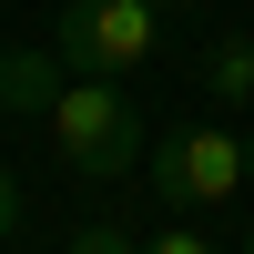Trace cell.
<instances>
[{"label":"cell","instance_id":"7c38bea8","mask_svg":"<svg viewBox=\"0 0 254 254\" xmlns=\"http://www.w3.org/2000/svg\"><path fill=\"white\" fill-rule=\"evenodd\" d=\"M0 122H10V112H0Z\"/></svg>","mask_w":254,"mask_h":254},{"label":"cell","instance_id":"8fae6325","mask_svg":"<svg viewBox=\"0 0 254 254\" xmlns=\"http://www.w3.org/2000/svg\"><path fill=\"white\" fill-rule=\"evenodd\" d=\"M244 254H254V224H244Z\"/></svg>","mask_w":254,"mask_h":254},{"label":"cell","instance_id":"9c48e42d","mask_svg":"<svg viewBox=\"0 0 254 254\" xmlns=\"http://www.w3.org/2000/svg\"><path fill=\"white\" fill-rule=\"evenodd\" d=\"M244 183H254V132H244Z\"/></svg>","mask_w":254,"mask_h":254},{"label":"cell","instance_id":"277c9868","mask_svg":"<svg viewBox=\"0 0 254 254\" xmlns=\"http://www.w3.org/2000/svg\"><path fill=\"white\" fill-rule=\"evenodd\" d=\"M61 81H71V61L61 51H41V41H10V51H0V112L10 122H51V102H61Z\"/></svg>","mask_w":254,"mask_h":254},{"label":"cell","instance_id":"5b68a950","mask_svg":"<svg viewBox=\"0 0 254 254\" xmlns=\"http://www.w3.org/2000/svg\"><path fill=\"white\" fill-rule=\"evenodd\" d=\"M193 71H203V92H214L224 112H254V31H214Z\"/></svg>","mask_w":254,"mask_h":254},{"label":"cell","instance_id":"7a4b0ae2","mask_svg":"<svg viewBox=\"0 0 254 254\" xmlns=\"http://www.w3.org/2000/svg\"><path fill=\"white\" fill-rule=\"evenodd\" d=\"M51 51L71 61V71L122 81V71H142V61L163 51V0H61Z\"/></svg>","mask_w":254,"mask_h":254},{"label":"cell","instance_id":"30bf717a","mask_svg":"<svg viewBox=\"0 0 254 254\" xmlns=\"http://www.w3.org/2000/svg\"><path fill=\"white\" fill-rule=\"evenodd\" d=\"M163 10H193V0H163Z\"/></svg>","mask_w":254,"mask_h":254},{"label":"cell","instance_id":"8992f818","mask_svg":"<svg viewBox=\"0 0 254 254\" xmlns=\"http://www.w3.org/2000/svg\"><path fill=\"white\" fill-rule=\"evenodd\" d=\"M71 254H142V244L122 234V224H102V214H92V224H81V234H71Z\"/></svg>","mask_w":254,"mask_h":254},{"label":"cell","instance_id":"52a82bcc","mask_svg":"<svg viewBox=\"0 0 254 254\" xmlns=\"http://www.w3.org/2000/svg\"><path fill=\"white\" fill-rule=\"evenodd\" d=\"M142 254H214V244H203L193 224H173V234H153V244H142Z\"/></svg>","mask_w":254,"mask_h":254},{"label":"cell","instance_id":"6da1fadb","mask_svg":"<svg viewBox=\"0 0 254 254\" xmlns=\"http://www.w3.org/2000/svg\"><path fill=\"white\" fill-rule=\"evenodd\" d=\"M51 163L71 183H92V193H112L132 163H153V142H142V112L122 102V81H102V71H71L61 81V102H51Z\"/></svg>","mask_w":254,"mask_h":254},{"label":"cell","instance_id":"3957f363","mask_svg":"<svg viewBox=\"0 0 254 254\" xmlns=\"http://www.w3.org/2000/svg\"><path fill=\"white\" fill-rule=\"evenodd\" d=\"M153 193L173 203V214H203V203H244V132H224V122H183V132L153 142Z\"/></svg>","mask_w":254,"mask_h":254},{"label":"cell","instance_id":"ba28073f","mask_svg":"<svg viewBox=\"0 0 254 254\" xmlns=\"http://www.w3.org/2000/svg\"><path fill=\"white\" fill-rule=\"evenodd\" d=\"M10 224H20V183L0 173V234H10Z\"/></svg>","mask_w":254,"mask_h":254}]
</instances>
